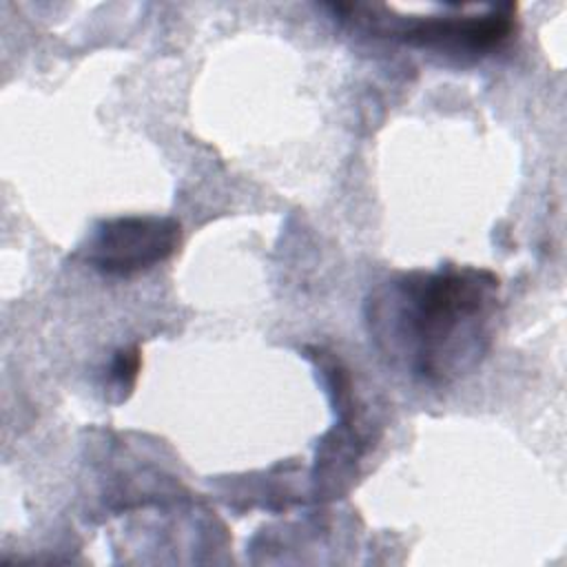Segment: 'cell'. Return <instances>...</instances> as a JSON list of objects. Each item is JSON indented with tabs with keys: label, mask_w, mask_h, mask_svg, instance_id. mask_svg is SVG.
I'll return each mask as SVG.
<instances>
[{
	"label": "cell",
	"mask_w": 567,
	"mask_h": 567,
	"mask_svg": "<svg viewBox=\"0 0 567 567\" xmlns=\"http://www.w3.org/2000/svg\"><path fill=\"white\" fill-rule=\"evenodd\" d=\"M501 281L472 266L414 270L370 290L365 323L385 361L427 385L470 374L487 354Z\"/></svg>",
	"instance_id": "obj_1"
},
{
	"label": "cell",
	"mask_w": 567,
	"mask_h": 567,
	"mask_svg": "<svg viewBox=\"0 0 567 567\" xmlns=\"http://www.w3.org/2000/svg\"><path fill=\"white\" fill-rule=\"evenodd\" d=\"M182 237L173 217H115L100 221L86 246V261L102 275L131 277L168 259Z\"/></svg>",
	"instance_id": "obj_2"
},
{
	"label": "cell",
	"mask_w": 567,
	"mask_h": 567,
	"mask_svg": "<svg viewBox=\"0 0 567 567\" xmlns=\"http://www.w3.org/2000/svg\"><path fill=\"white\" fill-rule=\"evenodd\" d=\"M514 11L512 4H498L474 16H423L390 27V33L405 44L436 53L481 55L514 33Z\"/></svg>",
	"instance_id": "obj_3"
},
{
	"label": "cell",
	"mask_w": 567,
	"mask_h": 567,
	"mask_svg": "<svg viewBox=\"0 0 567 567\" xmlns=\"http://www.w3.org/2000/svg\"><path fill=\"white\" fill-rule=\"evenodd\" d=\"M140 370V350L137 348H122L113 357V363L109 368V383L117 388L120 392L131 390L135 383Z\"/></svg>",
	"instance_id": "obj_4"
}]
</instances>
